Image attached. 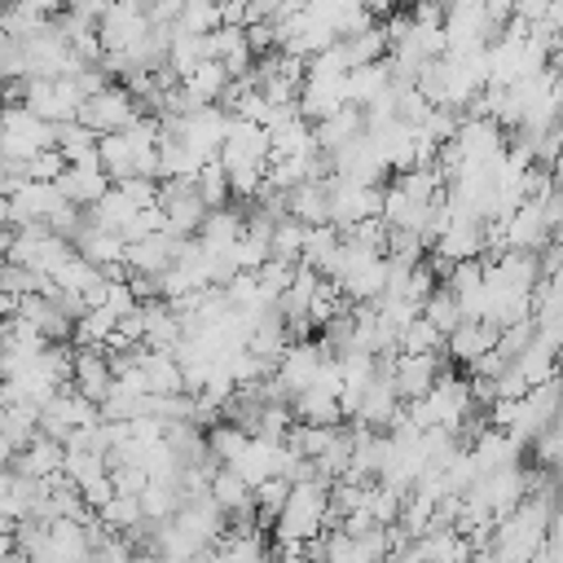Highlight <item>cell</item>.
Instances as JSON below:
<instances>
[{"mask_svg":"<svg viewBox=\"0 0 563 563\" xmlns=\"http://www.w3.org/2000/svg\"><path fill=\"white\" fill-rule=\"evenodd\" d=\"M550 515H554V493L550 488H532L510 515H501L493 523V537H488V559L493 563H528L541 545H545V532H550Z\"/></svg>","mask_w":563,"mask_h":563,"instance_id":"1","label":"cell"},{"mask_svg":"<svg viewBox=\"0 0 563 563\" xmlns=\"http://www.w3.org/2000/svg\"><path fill=\"white\" fill-rule=\"evenodd\" d=\"M220 167L229 176V189L238 198H255L268 180V167H273V145H268V128L264 123H246V119H233L224 145H220Z\"/></svg>","mask_w":563,"mask_h":563,"instance_id":"2","label":"cell"},{"mask_svg":"<svg viewBox=\"0 0 563 563\" xmlns=\"http://www.w3.org/2000/svg\"><path fill=\"white\" fill-rule=\"evenodd\" d=\"M330 523H334L330 519V479L325 475L295 479L282 515L273 519V541L277 545H312V541H321V532Z\"/></svg>","mask_w":563,"mask_h":563,"instance_id":"3","label":"cell"},{"mask_svg":"<svg viewBox=\"0 0 563 563\" xmlns=\"http://www.w3.org/2000/svg\"><path fill=\"white\" fill-rule=\"evenodd\" d=\"M321 277H330L347 295V303H374L387 290V251L343 238L339 251L330 255V264L321 268Z\"/></svg>","mask_w":563,"mask_h":563,"instance_id":"4","label":"cell"},{"mask_svg":"<svg viewBox=\"0 0 563 563\" xmlns=\"http://www.w3.org/2000/svg\"><path fill=\"white\" fill-rule=\"evenodd\" d=\"M53 145H57V123L40 119L26 101L4 106V114H0V158L26 163V158H35L40 150H53Z\"/></svg>","mask_w":563,"mask_h":563,"instance_id":"5","label":"cell"},{"mask_svg":"<svg viewBox=\"0 0 563 563\" xmlns=\"http://www.w3.org/2000/svg\"><path fill=\"white\" fill-rule=\"evenodd\" d=\"M22 101L48 123H75L79 106H84V88L75 75H35V79H26Z\"/></svg>","mask_w":563,"mask_h":563,"instance_id":"6","label":"cell"},{"mask_svg":"<svg viewBox=\"0 0 563 563\" xmlns=\"http://www.w3.org/2000/svg\"><path fill=\"white\" fill-rule=\"evenodd\" d=\"M163 128H167L172 136H180L189 150H198L202 158H216L220 145H224V136H229V128H233V114L216 101V106H194L189 114L167 119Z\"/></svg>","mask_w":563,"mask_h":563,"instance_id":"7","label":"cell"},{"mask_svg":"<svg viewBox=\"0 0 563 563\" xmlns=\"http://www.w3.org/2000/svg\"><path fill=\"white\" fill-rule=\"evenodd\" d=\"M325 185H330V224L339 233H347L369 216H383V185L352 180V176H330Z\"/></svg>","mask_w":563,"mask_h":563,"instance_id":"8","label":"cell"},{"mask_svg":"<svg viewBox=\"0 0 563 563\" xmlns=\"http://www.w3.org/2000/svg\"><path fill=\"white\" fill-rule=\"evenodd\" d=\"M92 422H101V405L97 400H88L79 387H62L53 400H44L40 405V431H48L53 440H70L75 431H84V427H92Z\"/></svg>","mask_w":563,"mask_h":563,"instance_id":"9","label":"cell"},{"mask_svg":"<svg viewBox=\"0 0 563 563\" xmlns=\"http://www.w3.org/2000/svg\"><path fill=\"white\" fill-rule=\"evenodd\" d=\"M405 413V400H400V391H396V383H391V369L378 361V374L361 387V396H356V405H352V422L356 427H369V431H391V422Z\"/></svg>","mask_w":563,"mask_h":563,"instance_id":"10","label":"cell"},{"mask_svg":"<svg viewBox=\"0 0 563 563\" xmlns=\"http://www.w3.org/2000/svg\"><path fill=\"white\" fill-rule=\"evenodd\" d=\"M136 114H141V106H136V97H132L123 84H106L101 92L84 97V106H79V123L92 128L97 136H106V132H123Z\"/></svg>","mask_w":563,"mask_h":563,"instance_id":"11","label":"cell"},{"mask_svg":"<svg viewBox=\"0 0 563 563\" xmlns=\"http://www.w3.org/2000/svg\"><path fill=\"white\" fill-rule=\"evenodd\" d=\"M325 361H330V347H325L321 339H295V343H286V352H282V361H277V369H273V378L282 383L286 396H295V391H303V387L317 383V374H321Z\"/></svg>","mask_w":563,"mask_h":563,"instance_id":"12","label":"cell"},{"mask_svg":"<svg viewBox=\"0 0 563 563\" xmlns=\"http://www.w3.org/2000/svg\"><path fill=\"white\" fill-rule=\"evenodd\" d=\"M387 369H391V383L400 391V400H422L435 378L444 374V361L440 352H396V356H378Z\"/></svg>","mask_w":563,"mask_h":563,"instance_id":"13","label":"cell"},{"mask_svg":"<svg viewBox=\"0 0 563 563\" xmlns=\"http://www.w3.org/2000/svg\"><path fill=\"white\" fill-rule=\"evenodd\" d=\"M158 207L167 216V229L180 233V238H194L202 229L207 211H211L202 202V194L194 189V180H158Z\"/></svg>","mask_w":563,"mask_h":563,"instance_id":"14","label":"cell"},{"mask_svg":"<svg viewBox=\"0 0 563 563\" xmlns=\"http://www.w3.org/2000/svg\"><path fill=\"white\" fill-rule=\"evenodd\" d=\"M343 106H352L347 101V75H339V70H312L308 66L303 88H299V114L308 123H321V119H330Z\"/></svg>","mask_w":563,"mask_h":563,"instance_id":"15","label":"cell"},{"mask_svg":"<svg viewBox=\"0 0 563 563\" xmlns=\"http://www.w3.org/2000/svg\"><path fill=\"white\" fill-rule=\"evenodd\" d=\"M497 339H501V325H497V321L462 317V321H457V330L444 339V352H449V361H457V365L475 369L488 352H497Z\"/></svg>","mask_w":563,"mask_h":563,"instance_id":"16","label":"cell"},{"mask_svg":"<svg viewBox=\"0 0 563 563\" xmlns=\"http://www.w3.org/2000/svg\"><path fill=\"white\" fill-rule=\"evenodd\" d=\"M180 246H185V238H180V233H172V229L150 233V238H136V242H128V246H123V268H128V273L163 277V273L176 264Z\"/></svg>","mask_w":563,"mask_h":563,"instance_id":"17","label":"cell"},{"mask_svg":"<svg viewBox=\"0 0 563 563\" xmlns=\"http://www.w3.org/2000/svg\"><path fill=\"white\" fill-rule=\"evenodd\" d=\"M62 202H70V198L57 189V180H22V185L9 194L13 229H18V224H48V216H53Z\"/></svg>","mask_w":563,"mask_h":563,"instance_id":"18","label":"cell"},{"mask_svg":"<svg viewBox=\"0 0 563 563\" xmlns=\"http://www.w3.org/2000/svg\"><path fill=\"white\" fill-rule=\"evenodd\" d=\"M207 48H211V57L229 70V79H246L251 70H255V48H251V40H246V26H220V31H211L207 35Z\"/></svg>","mask_w":563,"mask_h":563,"instance_id":"19","label":"cell"},{"mask_svg":"<svg viewBox=\"0 0 563 563\" xmlns=\"http://www.w3.org/2000/svg\"><path fill=\"white\" fill-rule=\"evenodd\" d=\"M88 264H97V268H106L110 277L114 273H128L123 268V238L119 233H110V229H101V224H92V220H84V229L75 233V242H70Z\"/></svg>","mask_w":563,"mask_h":563,"instance_id":"20","label":"cell"},{"mask_svg":"<svg viewBox=\"0 0 563 563\" xmlns=\"http://www.w3.org/2000/svg\"><path fill=\"white\" fill-rule=\"evenodd\" d=\"M444 286H449V295L457 299L462 317H484V312H488L484 260H462V264H453V268H449V277H444ZM484 321H488V317H484Z\"/></svg>","mask_w":563,"mask_h":563,"instance_id":"21","label":"cell"},{"mask_svg":"<svg viewBox=\"0 0 563 563\" xmlns=\"http://www.w3.org/2000/svg\"><path fill=\"white\" fill-rule=\"evenodd\" d=\"M114 383V365H110V352L106 347H75V369H70V387H79L88 400H106Z\"/></svg>","mask_w":563,"mask_h":563,"instance_id":"22","label":"cell"},{"mask_svg":"<svg viewBox=\"0 0 563 563\" xmlns=\"http://www.w3.org/2000/svg\"><path fill=\"white\" fill-rule=\"evenodd\" d=\"M466 449H471L479 475H484V471H501V466L523 462V444H519L510 431H501V427H484Z\"/></svg>","mask_w":563,"mask_h":563,"instance_id":"23","label":"cell"},{"mask_svg":"<svg viewBox=\"0 0 563 563\" xmlns=\"http://www.w3.org/2000/svg\"><path fill=\"white\" fill-rule=\"evenodd\" d=\"M62 462H66V444L53 440L48 431H40L26 449L13 453L9 466H13L18 475H31V479H53V475H62Z\"/></svg>","mask_w":563,"mask_h":563,"instance_id":"24","label":"cell"},{"mask_svg":"<svg viewBox=\"0 0 563 563\" xmlns=\"http://www.w3.org/2000/svg\"><path fill=\"white\" fill-rule=\"evenodd\" d=\"M110 172L97 163V167H75V163H66V172L57 176V189L75 202V207H92V202H101L106 194H110Z\"/></svg>","mask_w":563,"mask_h":563,"instance_id":"25","label":"cell"},{"mask_svg":"<svg viewBox=\"0 0 563 563\" xmlns=\"http://www.w3.org/2000/svg\"><path fill=\"white\" fill-rule=\"evenodd\" d=\"M387 92H391V66H387V57L347 70V101H352V106L369 110V106H378Z\"/></svg>","mask_w":563,"mask_h":563,"instance_id":"26","label":"cell"},{"mask_svg":"<svg viewBox=\"0 0 563 563\" xmlns=\"http://www.w3.org/2000/svg\"><path fill=\"white\" fill-rule=\"evenodd\" d=\"M246 233V216L242 211H233V207H216V211H207V220H202V229L194 233L207 251H216V255H229L233 246H238V238Z\"/></svg>","mask_w":563,"mask_h":563,"instance_id":"27","label":"cell"},{"mask_svg":"<svg viewBox=\"0 0 563 563\" xmlns=\"http://www.w3.org/2000/svg\"><path fill=\"white\" fill-rule=\"evenodd\" d=\"M229 70L216 62V57H207V62H198L189 75H180V88L189 92V101L194 106H216V101H224V92H229Z\"/></svg>","mask_w":563,"mask_h":563,"instance_id":"28","label":"cell"},{"mask_svg":"<svg viewBox=\"0 0 563 563\" xmlns=\"http://www.w3.org/2000/svg\"><path fill=\"white\" fill-rule=\"evenodd\" d=\"M325 180H303V185L286 189V216H295L299 224H325L330 220V185Z\"/></svg>","mask_w":563,"mask_h":563,"instance_id":"29","label":"cell"},{"mask_svg":"<svg viewBox=\"0 0 563 563\" xmlns=\"http://www.w3.org/2000/svg\"><path fill=\"white\" fill-rule=\"evenodd\" d=\"M312 132H317V145H321L325 154H334V150H343L347 141H356V136L365 132V110H361V106H343V110H334L330 119L312 123Z\"/></svg>","mask_w":563,"mask_h":563,"instance_id":"30","label":"cell"},{"mask_svg":"<svg viewBox=\"0 0 563 563\" xmlns=\"http://www.w3.org/2000/svg\"><path fill=\"white\" fill-rule=\"evenodd\" d=\"M97 523L110 528V532H132V528L150 523L145 510H141V493H119V488H114V493L97 506Z\"/></svg>","mask_w":563,"mask_h":563,"instance_id":"31","label":"cell"},{"mask_svg":"<svg viewBox=\"0 0 563 563\" xmlns=\"http://www.w3.org/2000/svg\"><path fill=\"white\" fill-rule=\"evenodd\" d=\"M114 330H119V317L110 308H84L75 317L70 339H75V347H106L114 339Z\"/></svg>","mask_w":563,"mask_h":563,"instance_id":"32","label":"cell"},{"mask_svg":"<svg viewBox=\"0 0 563 563\" xmlns=\"http://www.w3.org/2000/svg\"><path fill=\"white\" fill-rule=\"evenodd\" d=\"M339 48H343L347 66H369V62H383V57H387V31L369 22L365 31L343 35V40H339Z\"/></svg>","mask_w":563,"mask_h":563,"instance_id":"33","label":"cell"},{"mask_svg":"<svg viewBox=\"0 0 563 563\" xmlns=\"http://www.w3.org/2000/svg\"><path fill=\"white\" fill-rule=\"evenodd\" d=\"M40 26H48V13H44L35 0H9V4L0 9V35L26 40V35H35Z\"/></svg>","mask_w":563,"mask_h":563,"instance_id":"34","label":"cell"},{"mask_svg":"<svg viewBox=\"0 0 563 563\" xmlns=\"http://www.w3.org/2000/svg\"><path fill=\"white\" fill-rule=\"evenodd\" d=\"M172 26H180L189 35H211L224 26V0H185Z\"/></svg>","mask_w":563,"mask_h":563,"instance_id":"35","label":"cell"},{"mask_svg":"<svg viewBox=\"0 0 563 563\" xmlns=\"http://www.w3.org/2000/svg\"><path fill=\"white\" fill-rule=\"evenodd\" d=\"M303 238H308V224H299L295 216H282L277 229H273V255H268V260L299 264V260H303Z\"/></svg>","mask_w":563,"mask_h":563,"instance_id":"36","label":"cell"},{"mask_svg":"<svg viewBox=\"0 0 563 563\" xmlns=\"http://www.w3.org/2000/svg\"><path fill=\"white\" fill-rule=\"evenodd\" d=\"M422 317H427V321H431V325H435L444 339L457 330V321H462V308H457V299L449 295V286H444V282H440V286L427 295V303H422Z\"/></svg>","mask_w":563,"mask_h":563,"instance_id":"37","label":"cell"},{"mask_svg":"<svg viewBox=\"0 0 563 563\" xmlns=\"http://www.w3.org/2000/svg\"><path fill=\"white\" fill-rule=\"evenodd\" d=\"M194 189L202 194V202L216 211V207H229V198H233V189H229V176H224V167H220V158H211L198 176H194Z\"/></svg>","mask_w":563,"mask_h":563,"instance_id":"38","label":"cell"},{"mask_svg":"<svg viewBox=\"0 0 563 563\" xmlns=\"http://www.w3.org/2000/svg\"><path fill=\"white\" fill-rule=\"evenodd\" d=\"M400 352H444V334L418 312V317L400 330Z\"/></svg>","mask_w":563,"mask_h":563,"instance_id":"39","label":"cell"},{"mask_svg":"<svg viewBox=\"0 0 563 563\" xmlns=\"http://www.w3.org/2000/svg\"><path fill=\"white\" fill-rule=\"evenodd\" d=\"M286 493H290V479H282V475L260 479V484H255V515H260L264 523H273V519L282 515V506H286Z\"/></svg>","mask_w":563,"mask_h":563,"instance_id":"40","label":"cell"},{"mask_svg":"<svg viewBox=\"0 0 563 563\" xmlns=\"http://www.w3.org/2000/svg\"><path fill=\"white\" fill-rule=\"evenodd\" d=\"M532 453H537L541 466H563V405H559L554 422L532 440Z\"/></svg>","mask_w":563,"mask_h":563,"instance_id":"41","label":"cell"},{"mask_svg":"<svg viewBox=\"0 0 563 563\" xmlns=\"http://www.w3.org/2000/svg\"><path fill=\"white\" fill-rule=\"evenodd\" d=\"M62 172H66V154H62L57 145H53V150H40L35 158L22 163V176H26V180H57Z\"/></svg>","mask_w":563,"mask_h":563,"instance_id":"42","label":"cell"},{"mask_svg":"<svg viewBox=\"0 0 563 563\" xmlns=\"http://www.w3.org/2000/svg\"><path fill=\"white\" fill-rule=\"evenodd\" d=\"M559 4H563V0H515V18L528 22V26H537V22H545Z\"/></svg>","mask_w":563,"mask_h":563,"instance_id":"43","label":"cell"},{"mask_svg":"<svg viewBox=\"0 0 563 563\" xmlns=\"http://www.w3.org/2000/svg\"><path fill=\"white\" fill-rule=\"evenodd\" d=\"M550 207H554V224H559V238H563V150L550 163Z\"/></svg>","mask_w":563,"mask_h":563,"instance_id":"44","label":"cell"},{"mask_svg":"<svg viewBox=\"0 0 563 563\" xmlns=\"http://www.w3.org/2000/svg\"><path fill=\"white\" fill-rule=\"evenodd\" d=\"M545 545L554 550V554H563V501L554 506V515H550V532H545Z\"/></svg>","mask_w":563,"mask_h":563,"instance_id":"45","label":"cell"},{"mask_svg":"<svg viewBox=\"0 0 563 563\" xmlns=\"http://www.w3.org/2000/svg\"><path fill=\"white\" fill-rule=\"evenodd\" d=\"M396 4H400V0H365V9H369L374 18H387V13H396Z\"/></svg>","mask_w":563,"mask_h":563,"instance_id":"46","label":"cell"},{"mask_svg":"<svg viewBox=\"0 0 563 563\" xmlns=\"http://www.w3.org/2000/svg\"><path fill=\"white\" fill-rule=\"evenodd\" d=\"M528 563H563V554H554L550 545H541V550H537V554H532Z\"/></svg>","mask_w":563,"mask_h":563,"instance_id":"47","label":"cell"},{"mask_svg":"<svg viewBox=\"0 0 563 563\" xmlns=\"http://www.w3.org/2000/svg\"><path fill=\"white\" fill-rule=\"evenodd\" d=\"M0 229H13V207H9L4 194H0Z\"/></svg>","mask_w":563,"mask_h":563,"instance_id":"48","label":"cell"},{"mask_svg":"<svg viewBox=\"0 0 563 563\" xmlns=\"http://www.w3.org/2000/svg\"><path fill=\"white\" fill-rule=\"evenodd\" d=\"M13 550H18V545H13V532H0V563H4Z\"/></svg>","mask_w":563,"mask_h":563,"instance_id":"49","label":"cell"},{"mask_svg":"<svg viewBox=\"0 0 563 563\" xmlns=\"http://www.w3.org/2000/svg\"><path fill=\"white\" fill-rule=\"evenodd\" d=\"M4 268H9V255H0V273H4Z\"/></svg>","mask_w":563,"mask_h":563,"instance_id":"50","label":"cell"},{"mask_svg":"<svg viewBox=\"0 0 563 563\" xmlns=\"http://www.w3.org/2000/svg\"><path fill=\"white\" fill-rule=\"evenodd\" d=\"M559 493H563V466H559Z\"/></svg>","mask_w":563,"mask_h":563,"instance_id":"51","label":"cell"},{"mask_svg":"<svg viewBox=\"0 0 563 563\" xmlns=\"http://www.w3.org/2000/svg\"><path fill=\"white\" fill-rule=\"evenodd\" d=\"M559 383H563V356H559Z\"/></svg>","mask_w":563,"mask_h":563,"instance_id":"52","label":"cell"},{"mask_svg":"<svg viewBox=\"0 0 563 563\" xmlns=\"http://www.w3.org/2000/svg\"><path fill=\"white\" fill-rule=\"evenodd\" d=\"M0 387H4V374H0Z\"/></svg>","mask_w":563,"mask_h":563,"instance_id":"53","label":"cell"},{"mask_svg":"<svg viewBox=\"0 0 563 563\" xmlns=\"http://www.w3.org/2000/svg\"><path fill=\"white\" fill-rule=\"evenodd\" d=\"M0 114H4V101H0Z\"/></svg>","mask_w":563,"mask_h":563,"instance_id":"54","label":"cell"},{"mask_svg":"<svg viewBox=\"0 0 563 563\" xmlns=\"http://www.w3.org/2000/svg\"><path fill=\"white\" fill-rule=\"evenodd\" d=\"M0 4H4V0H0Z\"/></svg>","mask_w":563,"mask_h":563,"instance_id":"55","label":"cell"}]
</instances>
